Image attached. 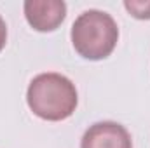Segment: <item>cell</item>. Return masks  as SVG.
Instances as JSON below:
<instances>
[{
	"label": "cell",
	"instance_id": "5",
	"mask_svg": "<svg viewBox=\"0 0 150 148\" xmlns=\"http://www.w3.org/2000/svg\"><path fill=\"white\" fill-rule=\"evenodd\" d=\"M124 7L136 19H150V0H126Z\"/></svg>",
	"mask_w": 150,
	"mask_h": 148
},
{
	"label": "cell",
	"instance_id": "1",
	"mask_svg": "<svg viewBox=\"0 0 150 148\" xmlns=\"http://www.w3.org/2000/svg\"><path fill=\"white\" fill-rule=\"evenodd\" d=\"M26 103L38 118L59 122L74 115L79 94L75 84L68 77L47 72L32 78L26 89Z\"/></svg>",
	"mask_w": 150,
	"mask_h": 148
},
{
	"label": "cell",
	"instance_id": "2",
	"mask_svg": "<svg viewBox=\"0 0 150 148\" xmlns=\"http://www.w3.org/2000/svg\"><path fill=\"white\" fill-rule=\"evenodd\" d=\"M72 45L75 52L89 61L108 58L119 42V26L105 11H84L72 25Z\"/></svg>",
	"mask_w": 150,
	"mask_h": 148
},
{
	"label": "cell",
	"instance_id": "6",
	"mask_svg": "<svg viewBox=\"0 0 150 148\" xmlns=\"http://www.w3.org/2000/svg\"><path fill=\"white\" fill-rule=\"evenodd\" d=\"M5 44H7V25H5L4 18L0 16V51L5 47Z\"/></svg>",
	"mask_w": 150,
	"mask_h": 148
},
{
	"label": "cell",
	"instance_id": "4",
	"mask_svg": "<svg viewBox=\"0 0 150 148\" xmlns=\"http://www.w3.org/2000/svg\"><path fill=\"white\" fill-rule=\"evenodd\" d=\"M80 148H133L129 131L113 120L93 124L82 136Z\"/></svg>",
	"mask_w": 150,
	"mask_h": 148
},
{
	"label": "cell",
	"instance_id": "3",
	"mask_svg": "<svg viewBox=\"0 0 150 148\" xmlns=\"http://www.w3.org/2000/svg\"><path fill=\"white\" fill-rule=\"evenodd\" d=\"M23 11L28 25L42 33L54 32L67 18V4L63 0H26Z\"/></svg>",
	"mask_w": 150,
	"mask_h": 148
}]
</instances>
